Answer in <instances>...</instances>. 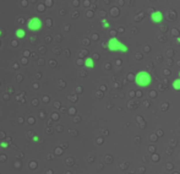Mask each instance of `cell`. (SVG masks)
Returning <instances> with one entry per match:
<instances>
[{
    "mask_svg": "<svg viewBox=\"0 0 180 174\" xmlns=\"http://www.w3.org/2000/svg\"><path fill=\"white\" fill-rule=\"evenodd\" d=\"M152 81H153V79H152V76H151V74L148 71H145V70L139 71L135 76V84L139 87H142V88L149 87L152 85Z\"/></svg>",
    "mask_w": 180,
    "mask_h": 174,
    "instance_id": "1",
    "label": "cell"
},
{
    "mask_svg": "<svg viewBox=\"0 0 180 174\" xmlns=\"http://www.w3.org/2000/svg\"><path fill=\"white\" fill-rule=\"evenodd\" d=\"M107 46H108V49L109 52H120V53H128L129 52V47L124 44L123 42H120L118 38H110V39L108 41V43H107Z\"/></svg>",
    "mask_w": 180,
    "mask_h": 174,
    "instance_id": "2",
    "label": "cell"
},
{
    "mask_svg": "<svg viewBox=\"0 0 180 174\" xmlns=\"http://www.w3.org/2000/svg\"><path fill=\"white\" fill-rule=\"evenodd\" d=\"M26 26H27V28H28L30 31H32V32H38V31L42 30V27H43V21L41 20L39 17H36V16H35V17L28 18Z\"/></svg>",
    "mask_w": 180,
    "mask_h": 174,
    "instance_id": "3",
    "label": "cell"
},
{
    "mask_svg": "<svg viewBox=\"0 0 180 174\" xmlns=\"http://www.w3.org/2000/svg\"><path fill=\"white\" fill-rule=\"evenodd\" d=\"M163 12L162 11H153L152 14H151V21H152L153 23H160L163 21Z\"/></svg>",
    "mask_w": 180,
    "mask_h": 174,
    "instance_id": "4",
    "label": "cell"
},
{
    "mask_svg": "<svg viewBox=\"0 0 180 174\" xmlns=\"http://www.w3.org/2000/svg\"><path fill=\"white\" fill-rule=\"evenodd\" d=\"M85 66L87 69H93L94 67V60L92 58H86L85 59Z\"/></svg>",
    "mask_w": 180,
    "mask_h": 174,
    "instance_id": "5",
    "label": "cell"
},
{
    "mask_svg": "<svg viewBox=\"0 0 180 174\" xmlns=\"http://www.w3.org/2000/svg\"><path fill=\"white\" fill-rule=\"evenodd\" d=\"M15 36L17 38H25L26 37V32H25V30H22V28H17V30L15 31Z\"/></svg>",
    "mask_w": 180,
    "mask_h": 174,
    "instance_id": "6",
    "label": "cell"
},
{
    "mask_svg": "<svg viewBox=\"0 0 180 174\" xmlns=\"http://www.w3.org/2000/svg\"><path fill=\"white\" fill-rule=\"evenodd\" d=\"M173 88L175 91H180V79H175L173 81Z\"/></svg>",
    "mask_w": 180,
    "mask_h": 174,
    "instance_id": "7",
    "label": "cell"
},
{
    "mask_svg": "<svg viewBox=\"0 0 180 174\" xmlns=\"http://www.w3.org/2000/svg\"><path fill=\"white\" fill-rule=\"evenodd\" d=\"M102 25H103L104 27H109V23L107 22V20H102Z\"/></svg>",
    "mask_w": 180,
    "mask_h": 174,
    "instance_id": "8",
    "label": "cell"
},
{
    "mask_svg": "<svg viewBox=\"0 0 180 174\" xmlns=\"http://www.w3.org/2000/svg\"><path fill=\"white\" fill-rule=\"evenodd\" d=\"M1 147H4V148H6V147H7V145H6L5 142H3V143H1Z\"/></svg>",
    "mask_w": 180,
    "mask_h": 174,
    "instance_id": "9",
    "label": "cell"
},
{
    "mask_svg": "<svg viewBox=\"0 0 180 174\" xmlns=\"http://www.w3.org/2000/svg\"><path fill=\"white\" fill-rule=\"evenodd\" d=\"M179 79H180V71H179Z\"/></svg>",
    "mask_w": 180,
    "mask_h": 174,
    "instance_id": "10",
    "label": "cell"
},
{
    "mask_svg": "<svg viewBox=\"0 0 180 174\" xmlns=\"http://www.w3.org/2000/svg\"><path fill=\"white\" fill-rule=\"evenodd\" d=\"M0 36H1V31H0Z\"/></svg>",
    "mask_w": 180,
    "mask_h": 174,
    "instance_id": "11",
    "label": "cell"
}]
</instances>
